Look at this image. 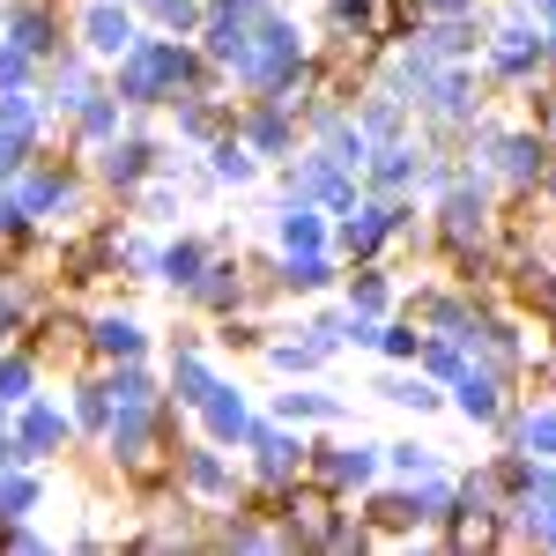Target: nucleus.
<instances>
[{"instance_id": "nucleus-3", "label": "nucleus", "mask_w": 556, "mask_h": 556, "mask_svg": "<svg viewBox=\"0 0 556 556\" xmlns=\"http://www.w3.org/2000/svg\"><path fill=\"white\" fill-rule=\"evenodd\" d=\"M89 30H97V45H127V15H97Z\"/></svg>"}, {"instance_id": "nucleus-1", "label": "nucleus", "mask_w": 556, "mask_h": 556, "mask_svg": "<svg viewBox=\"0 0 556 556\" xmlns=\"http://www.w3.org/2000/svg\"><path fill=\"white\" fill-rule=\"evenodd\" d=\"M282 527H290L298 542H327V527H334V497H327V490H290V497H282Z\"/></svg>"}, {"instance_id": "nucleus-2", "label": "nucleus", "mask_w": 556, "mask_h": 556, "mask_svg": "<svg viewBox=\"0 0 556 556\" xmlns=\"http://www.w3.org/2000/svg\"><path fill=\"white\" fill-rule=\"evenodd\" d=\"M490 542H497V519L490 513H460V527H453V549H490Z\"/></svg>"}]
</instances>
